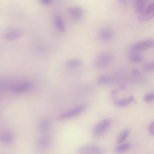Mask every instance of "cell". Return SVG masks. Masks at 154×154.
Returning a JSON list of instances; mask_svg holds the SVG:
<instances>
[{"instance_id": "cell-26", "label": "cell", "mask_w": 154, "mask_h": 154, "mask_svg": "<svg viewBox=\"0 0 154 154\" xmlns=\"http://www.w3.org/2000/svg\"><path fill=\"white\" fill-rule=\"evenodd\" d=\"M117 93V91L116 90H112V95H116Z\"/></svg>"}, {"instance_id": "cell-7", "label": "cell", "mask_w": 154, "mask_h": 154, "mask_svg": "<svg viewBox=\"0 0 154 154\" xmlns=\"http://www.w3.org/2000/svg\"><path fill=\"white\" fill-rule=\"evenodd\" d=\"M73 19L76 21H81L84 17V12L81 7L76 6H71L67 9Z\"/></svg>"}, {"instance_id": "cell-5", "label": "cell", "mask_w": 154, "mask_h": 154, "mask_svg": "<svg viewBox=\"0 0 154 154\" xmlns=\"http://www.w3.org/2000/svg\"><path fill=\"white\" fill-rule=\"evenodd\" d=\"M79 154H102V150L99 146L93 144L83 145L78 149Z\"/></svg>"}, {"instance_id": "cell-19", "label": "cell", "mask_w": 154, "mask_h": 154, "mask_svg": "<svg viewBox=\"0 0 154 154\" xmlns=\"http://www.w3.org/2000/svg\"><path fill=\"white\" fill-rule=\"evenodd\" d=\"M130 133L129 130L128 129L123 130L118 137L116 142L120 143L124 141L128 137Z\"/></svg>"}, {"instance_id": "cell-13", "label": "cell", "mask_w": 154, "mask_h": 154, "mask_svg": "<svg viewBox=\"0 0 154 154\" xmlns=\"http://www.w3.org/2000/svg\"><path fill=\"white\" fill-rule=\"evenodd\" d=\"M135 100L134 97L131 96L125 99L115 100L114 103L117 106L125 107L128 106L133 102H135Z\"/></svg>"}, {"instance_id": "cell-11", "label": "cell", "mask_w": 154, "mask_h": 154, "mask_svg": "<svg viewBox=\"0 0 154 154\" xmlns=\"http://www.w3.org/2000/svg\"><path fill=\"white\" fill-rule=\"evenodd\" d=\"M51 144V138L48 136H44L39 138L38 140L37 146L38 149L42 151L48 149Z\"/></svg>"}, {"instance_id": "cell-15", "label": "cell", "mask_w": 154, "mask_h": 154, "mask_svg": "<svg viewBox=\"0 0 154 154\" xmlns=\"http://www.w3.org/2000/svg\"><path fill=\"white\" fill-rule=\"evenodd\" d=\"M54 21L55 25L58 30L64 32L66 31V28L62 17L59 15H57L54 18Z\"/></svg>"}, {"instance_id": "cell-17", "label": "cell", "mask_w": 154, "mask_h": 154, "mask_svg": "<svg viewBox=\"0 0 154 154\" xmlns=\"http://www.w3.org/2000/svg\"><path fill=\"white\" fill-rule=\"evenodd\" d=\"M131 147V145L129 143H125L121 144L116 147L114 149L115 152L118 153H124L129 150Z\"/></svg>"}, {"instance_id": "cell-1", "label": "cell", "mask_w": 154, "mask_h": 154, "mask_svg": "<svg viewBox=\"0 0 154 154\" xmlns=\"http://www.w3.org/2000/svg\"><path fill=\"white\" fill-rule=\"evenodd\" d=\"M33 87V84L30 82L25 81L12 84L5 81L4 88V89L8 90L13 93L19 94L28 91Z\"/></svg>"}, {"instance_id": "cell-4", "label": "cell", "mask_w": 154, "mask_h": 154, "mask_svg": "<svg viewBox=\"0 0 154 154\" xmlns=\"http://www.w3.org/2000/svg\"><path fill=\"white\" fill-rule=\"evenodd\" d=\"M111 124L110 119H106L101 120L94 127L92 130L93 135L97 137L100 136L108 129Z\"/></svg>"}, {"instance_id": "cell-18", "label": "cell", "mask_w": 154, "mask_h": 154, "mask_svg": "<svg viewBox=\"0 0 154 154\" xmlns=\"http://www.w3.org/2000/svg\"><path fill=\"white\" fill-rule=\"evenodd\" d=\"M112 78L109 75H100L97 79V82L100 85H105L110 83Z\"/></svg>"}, {"instance_id": "cell-20", "label": "cell", "mask_w": 154, "mask_h": 154, "mask_svg": "<svg viewBox=\"0 0 154 154\" xmlns=\"http://www.w3.org/2000/svg\"><path fill=\"white\" fill-rule=\"evenodd\" d=\"M51 126V122L48 119H44L40 122L39 124L40 130L42 131H45L49 129Z\"/></svg>"}, {"instance_id": "cell-22", "label": "cell", "mask_w": 154, "mask_h": 154, "mask_svg": "<svg viewBox=\"0 0 154 154\" xmlns=\"http://www.w3.org/2000/svg\"><path fill=\"white\" fill-rule=\"evenodd\" d=\"M144 101L150 102L154 100V92L149 93L145 95L144 97Z\"/></svg>"}, {"instance_id": "cell-12", "label": "cell", "mask_w": 154, "mask_h": 154, "mask_svg": "<svg viewBox=\"0 0 154 154\" xmlns=\"http://www.w3.org/2000/svg\"><path fill=\"white\" fill-rule=\"evenodd\" d=\"M0 140L4 144H10L13 142L14 140V136L13 134L11 131H6L1 134Z\"/></svg>"}, {"instance_id": "cell-24", "label": "cell", "mask_w": 154, "mask_h": 154, "mask_svg": "<svg viewBox=\"0 0 154 154\" xmlns=\"http://www.w3.org/2000/svg\"><path fill=\"white\" fill-rule=\"evenodd\" d=\"M149 130L150 133L154 136V121L149 125Z\"/></svg>"}, {"instance_id": "cell-23", "label": "cell", "mask_w": 154, "mask_h": 154, "mask_svg": "<svg viewBox=\"0 0 154 154\" xmlns=\"http://www.w3.org/2000/svg\"><path fill=\"white\" fill-rule=\"evenodd\" d=\"M146 69L149 70H154V61L147 63L146 66Z\"/></svg>"}, {"instance_id": "cell-6", "label": "cell", "mask_w": 154, "mask_h": 154, "mask_svg": "<svg viewBox=\"0 0 154 154\" xmlns=\"http://www.w3.org/2000/svg\"><path fill=\"white\" fill-rule=\"evenodd\" d=\"M154 46V40L148 39L130 46L128 49L131 51H136L146 49Z\"/></svg>"}, {"instance_id": "cell-21", "label": "cell", "mask_w": 154, "mask_h": 154, "mask_svg": "<svg viewBox=\"0 0 154 154\" xmlns=\"http://www.w3.org/2000/svg\"><path fill=\"white\" fill-rule=\"evenodd\" d=\"M129 60L132 62H138L141 61L143 59V56L140 54L132 53L128 55Z\"/></svg>"}, {"instance_id": "cell-14", "label": "cell", "mask_w": 154, "mask_h": 154, "mask_svg": "<svg viewBox=\"0 0 154 154\" xmlns=\"http://www.w3.org/2000/svg\"><path fill=\"white\" fill-rule=\"evenodd\" d=\"M133 5L135 11L140 15L144 11L145 2L143 0H137L133 1Z\"/></svg>"}, {"instance_id": "cell-9", "label": "cell", "mask_w": 154, "mask_h": 154, "mask_svg": "<svg viewBox=\"0 0 154 154\" xmlns=\"http://www.w3.org/2000/svg\"><path fill=\"white\" fill-rule=\"evenodd\" d=\"M114 33L113 30L109 27H104L101 29L98 34L100 39L104 42L111 41L113 38Z\"/></svg>"}, {"instance_id": "cell-16", "label": "cell", "mask_w": 154, "mask_h": 154, "mask_svg": "<svg viewBox=\"0 0 154 154\" xmlns=\"http://www.w3.org/2000/svg\"><path fill=\"white\" fill-rule=\"evenodd\" d=\"M83 64L82 60L79 59H71L67 60L66 62V65L70 67H78L81 66Z\"/></svg>"}, {"instance_id": "cell-8", "label": "cell", "mask_w": 154, "mask_h": 154, "mask_svg": "<svg viewBox=\"0 0 154 154\" xmlns=\"http://www.w3.org/2000/svg\"><path fill=\"white\" fill-rule=\"evenodd\" d=\"M154 17V2L150 4L145 8L143 12L139 15L138 20L141 21H146Z\"/></svg>"}, {"instance_id": "cell-3", "label": "cell", "mask_w": 154, "mask_h": 154, "mask_svg": "<svg viewBox=\"0 0 154 154\" xmlns=\"http://www.w3.org/2000/svg\"><path fill=\"white\" fill-rule=\"evenodd\" d=\"M87 109L85 105H81L67 111L59 115L58 120L63 121L75 117L84 112Z\"/></svg>"}, {"instance_id": "cell-25", "label": "cell", "mask_w": 154, "mask_h": 154, "mask_svg": "<svg viewBox=\"0 0 154 154\" xmlns=\"http://www.w3.org/2000/svg\"><path fill=\"white\" fill-rule=\"evenodd\" d=\"M40 1L42 4L45 5H49L51 2L50 0H41Z\"/></svg>"}, {"instance_id": "cell-10", "label": "cell", "mask_w": 154, "mask_h": 154, "mask_svg": "<svg viewBox=\"0 0 154 154\" xmlns=\"http://www.w3.org/2000/svg\"><path fill=\"white\" fill-rule=\"evenodd\" d=\"M23 34V32L21 29H13L5 32L4 34V37L8 40H14L20 38Z\"/></svg>"}, {"instance_id": "cell-2", "label": "cell", "mask_w": 154, "mask_h": 154, "mask_svg": "<svg viewBox=\"0 0 154 154\" xmlns=\"http://www.w3.org/2000/svg\"><path fill=\"white\" fill-rule=\"evenodd\" d=\"M114 59L113 55L109 52H103L98 55L95 58L94 65L98 69L105 68L110 65Z\"/></svg>"}]
</instances>
